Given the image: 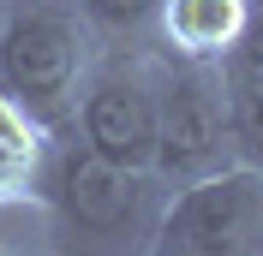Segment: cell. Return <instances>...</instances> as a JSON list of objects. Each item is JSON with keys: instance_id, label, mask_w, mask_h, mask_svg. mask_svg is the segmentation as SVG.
<instances>
[{"instance_id": "52a82bcc", "label": "cell", "mask_w": 263, "mask_h": 256, "mask_svg": "<svg viewBox=\"0 0 263 256\" xmlns=\"http://www.w3.org/2000/svg\"><path fill=\"white\" fill-rule=\"evenodd\" d=\"M48 137H54V131H42L30 113H24L6 90H0V208H12V203H24V197H36Z\"/></svg>"}, {"instance_id": "6da1fadb", "label": "cell", "mask_w": 263, "mask_h": 256, "mask_svg": "<svg viewBox=\"0 0 263 256\" xmlns=\"http://www.w3.org/2000/svg\"><path fill=\"white\" fill-rule=\"evenodd\" d=\"M96 66V36L72 0H12L0 12V90L42 131H66L84 72Z\"/></svg>"}, {"instance_id": "7a4b0ae2", "label": "cell", "mask_w": 263, "mask_h": 256, "mask_svg": "<svg viewBox=\"0 0 263 256\" xmlns=\"http://www.w3.org/2000/svg\"><path fill=\"white\" fill-rule=\"evenodd\" d=\"M36 197L60 215L66 232H84L96 244H126V239L144 244L149 226H156V208H162V179L114 167L96 149H84L72 131H54Z\"/></svg>"}, {"instance_id": "8992f818", "label": "cell", "mask_w": 263, "mask_h": 256, "mask_svg": "<svg viewBox=\"0 0 263 256\" xmlns=\"http://www.w3.org/2000/svg\"><path fill=\"white\" fill-rule=\"evenodd\" d=\"M257 36V0H162L156 48L180 60H233Z\"/></svg>"}, {"instance_id": "277c9868", "label": "cell", "mask_w": 263, "mask_h": 256, "mask_svg": "<svg viewBox=\"0 0 263 256\" xmlns=\"http://www.w3.org/2000/svg\"><path fill=\"white\" fill-rule=\"evenodd\" d=\"M156 66V179L185 185L233 161L228 137V78L210 60H180V54L149 48Z\"/></svg>"}, {"instance_id": "30bf717a", "label": "cell", "mask_w": 263, "mask_h": 256, "mask_svg": "<svg viewBox=\"0 0 263 256\" xmlns=\"http://www.w3.org/2000/svg\"><path fill=\"white\" fill-rule=\"evenodd\" d=\"M0 256H18V250H6V244H0Z\"/></svg>"}, {"instance_id": "ba28073f", "label": "cell", "mask_w": 263, "mask_h": 256, "mask_svg": "<svg viewBox=\"0 0 263 256\" xmlns=\"http://www.w3.org/2000/svg\"><path fill=\"white\" fill-rule=\"evenodd\" d=\"M84 18V30L96 42H114V48L149 54L156 48V30H162V0H72Z\"/></svg>"}, {"instance_id": "3957f363", "label": "cell", "mask_w": 263, "mask_h": 256, "mask_svg": "<svg viewBox=\"0 0 263 256\" xmlns=\"http://www.w3.org/2000/svg\"><path fill=\"white\" fill-rule=\"evenodd\" d=\"M144 256H263V173L228 161L162 197Z\"/></svg>"}, {"instance_id": "9c48e42d", "label": "cell", "mask_w": 263, "mask_h": 256, "mask_svg": "<svg viewBox=\"0 0 263 256\" xmlns=\"http://www.w3.org/2000/svg\"><path fill=\"white\" fill-rule=\"evenodd\" d=\"M251 60H257V72H263V42H257V36H251Z\"/></svg>"}, {"instance_id": "5b68a950", "label": "cell", "mask_w": 263, "mask_h": 256, "mask_svg": "<svg viewBox=\"0 0 263 256\" xmlns=\"http://www.w3.org/2000/svg\"><path fill=\"white\" fill-rule=\"evenodd\" d=\"M66 131L114 167L156 173V66H149V54L132 48L96 54V66L78 83Z\"/></svg>"}]
</instances>
